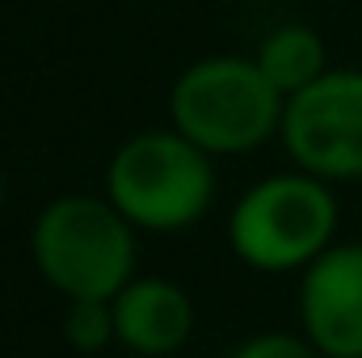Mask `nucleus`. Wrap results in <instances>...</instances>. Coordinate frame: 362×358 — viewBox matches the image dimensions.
I'll return each instance as SVG.
<instances>
[{
	"label": "nucleus",
	"instance_id": "0eeeda50",
	"mask_svg": "<svg viewBox=\"0 0 362 358\" xmlns=\"http://www.w3.org/2000/svg\"><path fill=\"white\" fill-rule=\"evenodd\" d=\"M114 329L118 346L139 358H169L194 333V299L173 278L135 274L114 299Z\"/></svg>",
	"mask_w": 362,
	"mask_h": 358
},
{
	"label": "nucleus",
	"instance_id": "f03ea898",
	"mask_svg": "<svg viewBox=\"0 0 362 358\" xmlns=\"http://www.w3.org/2000/svg\"><path fill=\"white\" fill-rule=\"evenodd\" d=\"M286 101L278 97L253 55L194 59L169 89V127L211 161L245 156L282 131Z\"/></svg>",
	"mask_w": 362,
	"mask_h": 358
},
{
	"label": "nucleus",
	"instance_id": "39448f33",
	"mask_svg": "<svg viewBox=\"0 0 362 358\" xmlns=\"http://www.w3.org/2000/svg\"><path fill=\"white\" fill-rule=\"evenodd\" d=\"M282 148L320 181L362 178V68H329L282 110Z\"/></svg>",
	"mask_w": 362,
	"mask_h": 358
},
{
	"label": "nucleus",
	"instance_id": "1a4fd4ad",
	"mask_svg": "<svg viewBox=\"0 0 362 358\" xmlns=\"http://www.w3.org/2000/svg\"><path fill=\"white\" fill-rule=\"evenodd\" d=\"M64 342L76 350V354H105L114 342H118V329H114V308L105 299H81V304H68L64 312Z\"/></svg>",
	"mask_w": 362,
	"mask_h": 358
},
{
	"label": "nucleus",
	"instance_id": "6e6552de",
	"mask_svg": "<svg viewBox=\"0 0 362 358\" xmlns=\"http://www.w3.org/2000/svg\"><path fill=\"white\" fill-rule=\"evenodd\" d=\"M253 64L278 89V97L291 101V97H299L308 85H316L329 72V51H325V38L312 25L291 21V25H274L270 34L257 42Z\"/></svg>",
	"mask_w": 362,
	"mask_h": 358
},
{
	"label": "nucleus",
	"instance_id": "9b49d317",
	"mask_svg": "<svg viewBox=\"0 0 362 358\" xmlns=\"http://www.w3.org/2000/svg\"><path fill=\"white\" fill-rule=\"evenodd\" d=\"M0 207H4V169H0Z\"/></svg>",
	"mask_w": 362,
	"mask_h": 358
},
{
	"label": "nucleus",
	"instance_id": "20e7f679",
	"mask_svg": "<svg viewBox=\"0 0 362 358\" xmlns=\"http://www.w3.org/2000/svg\"><path fill=\"white\" fill-rule=\"evenodd\" d=\"M105 198L135 232H185L215 202V161L173 127L139 131L114 148Z\"/></svg>",
	"mask_w": 362,
	"mask_h": 358
},
{
	"label": "nucleus",
	"instance_id": "f8f14e48",
	"mask_svg": "<svg viewBox=\"0 0 362 358\" xmlns=\"http://www.w3.org/2000/svg\"><path fill=\"white\" fill-rule=\"evenodd\" d=\"M253 4H270V0H253Z\"/></svg>",
	"mask_w": 362,
	"mask_h": 358
},
{
	"label": "nucleus",
	"instance_id": "f257e3e1",
	"mask_svg": "<svg viewBox=\"0 0 362 358\" xmlns=\"http://www.w3.org/2000/svg\"><path fill=\"white\" fill-rule=\"evenodd\" d=\"M38 278L68 304L114 299L135 278V228L101 194H59L30 228Z\"/></svg>",
	"mask_w": 362,
	"mask_h": 358
},
{
	"label": "nucleus",
	"instance_id": "7ed1b4c3",
	"mask_svg": "<svg viewBox=\"0 0 362 358\" xmlns=\"http://www.w3.org/2000/svg\"><path fill=\"white\" fill-rule=\"evenodd\" d=\"M337 194L333 185L303 169H286L253 181L232 215H228V245L236 262L257 274H291L308 270L337 241Z\"/></svg>",
	"mask_w": 362,
	"mask_h": 358
},
{
	"label": "nucleus",
	"instance_id": "9d476101",
	"mask_svg": "<svg viewBox=\"0 0 362 358\" xmlns=\"http://www.w3.org/2000/svg\"><path fill=\"white\" fill-rule=\"evenodd\" d=\"M228 358H320L303 333H253Z\"/></svg>",
	"mask_w": 362,
	"mask_h": 358
},
{
	"label": "nucleus",
	"instance_id": "423d86ee",
	"mask_svg": "<svg viewBox=\"0 0 362 358\" xmlns=\"http://www.w3.org/2000/svg\"><path fill=\"white\" fill-rule=\"evenodd\" d=\"M299 333L320 358H362V241H341L303 270Z\"/></svg>",
	"mask_w": 362,
	"mask_h": 358
}]
</instances>
